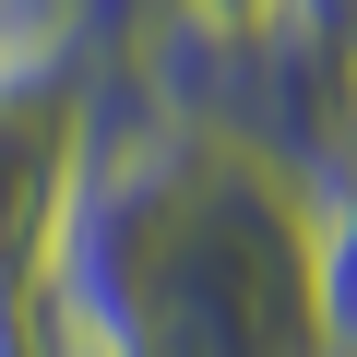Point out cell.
I'll list each match as a JSON object with an SVG mask.
<instances>
[{"label": "cell", "mask_w": 357, "mask_h": 357, "mask_svg": "<svg viewBox=\"0 0 357 357\" xmlns=\"http://www.w3.org/2000/svg\"><path fill=\"white\" fill-rule=\"evenodd\" d=\"M155 13H178V24H215V36H238V24H274L286 0H155ZM143 13V24H155Z\"/></svg>", "instance_id": "277c9868"}, {"label": "cell", "mask_w": 357, "mask_h": 357, "mask_svg": "<svg viewBox=\"0 0 357 357\" xmlns=\"http://www.w3.org/2000/svg\"><path fill=\"white\" fill-rule=\"evenodd\" d=\"M0 357H36V333H24V310H0Z\"/></svg>", "instance_id": "52a82bcc"}, {"label": "cell", "mask_w": 357, "mask_h": 357, "mask_svg": "<svg viewBox=\"0 0 357 357\" xmlns=\"http://www.w3.org/2000/svg\"><path fill=\"white\" fill-rule=\"evenodd\" d=\"M143 13H155V0H96V60H119L143 36Z\"/></svg>", "instance_id": "5b68a950"}, {"label": "cell", "mask_w": 357, "mask_h": 357, "mask_svg": "<svg viewBox=\"0 0 357 357\" xmlns=\"http://www.w3.org/2000/svg\"><path fill=\"white\" fill-rule=\"evenodd\" d=\"M286 24H321V36H357V0H286Z\"/></svg>", "instance_id": "8992f818"}, {"label": "cell", "mask_w": 357, "mask_h": 357, "mask_svg": "<svg viewBox=\"0 0 357 357\" xmlns=\"http://www.w3.org/2000/svg\"><path fill=\"white\" fill-rule=\"evenodd\" d=\"M298 250H310V321L321 357H357V107L298 167Z\"/></svg>", "instance_id": "3957f363"}, {"label": "cell", "mask_w": 357, "mask_h": 357, "mask_svg": "<svg viewBox=\"0 0 357 357\" xmlns=\"http://www.w3.org/2000/svg\"><path fill=\"white\" fill-rule=\"evenodd\" d=\"M84 72L96 60H0V298H24L48 215L84 155Z\"/></svg>", "instance_id": "7a4b0ae2"}, {"label": "cell", "mask_w": 357, "mask_h": 357, "mask_svg": "<svg viewBox=\"0 0 357 357\" xmlns=\"http://www.w3.org/2000/svg\"><path fill=\"white\" fill-rule=\"evenodd\" d=\"M13 310L36 357H321L298 178L96 60L72 191Z\"/></svg>", "instance_id": "6da1fadb"}, {"label": "cell", "mask_w": 357, "mask_h": 357, "mask_svg": "<svg viewBox=\"0 0 357 357\" xmlns=\"http://www.w3.org/2000/svg\"><path fill=\"white\" fill-rule=\"evenodd\" d=\"M0 310H13V298H0Z\"/></svg>", "instance_id": "ba28073f"}]
</instances>
